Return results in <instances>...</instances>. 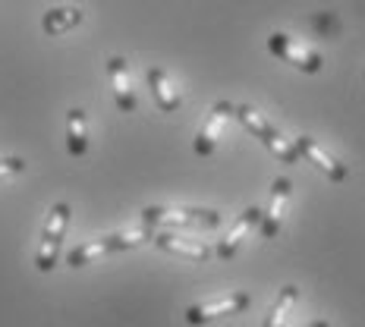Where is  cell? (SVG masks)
Listing matches in <instances>:
<instances>
[{
	"instance_id": "1",
	"label": "cell",
	"mask_w": 365,
	"mask_h": 327,
	"mask_svg": "<svg viewBox=\"0 0 365 327\" xmlns=\"http://www.w3.org/2000/svg\"><path fill=\"white\" fill-rule=\"evenodd\" d=\"M233 117H237L280 164H299L302 161L299 151H296V145H293V139H287V135L280 133L264 113H258L255 108H249V104H233Z\"/></svg>"
},
{
	"instance_id": "2",
	"label": "cell",
	"mask_w": 365,
	"mask_h": 327,
	"mask_svg": "<svg viewBox=\"0 0 365 327\" xmlns=\"http://www.w3.org/2000/svg\"><path fill=\"white\" fill-rule=\"evenodd\" d=\"M217 211L208 208H180V204H148L142 208L145 227H180V230H215L220 227Z\"/></svg>"
},
{
	"instance_id": "3",
	"label": "cell",
	"mask_w": 365,
	"mask_h": 327,
	"mask_svg": "<svg viewBox=\"0 0 365 327\" xmlns=\"http://www.w3.org/2000/svg\"><path fill=\"white\" fill-rule=\"evenodd\" d=\"M70 214L73 208L66 202H57L48 211V220H44V230H41V246L35 252V268L41 274H51L57 268L60 249H63V239H66V227H70Z\"/></svg>"
},
{
	"instance_id": "4",
	"label": "cell",
	"mask_w": 365,
	"mask_h": 327,
	"mask_svg": "<svg viewBox=\"0 0 365 327\" xmlns=\"http://www.w3.org/2000/svg\"><path fill=\"white\" fill-rule=\"evenodd\" d=\"M148 237L145 233H110V237H98V239H88L82 246H76L70 255H66V264L70 268H86V264L98 261L101 255H110V252H129V249H139Z\"/></svg>"
},
{
	"instance_id": "5",
	"label": "cell",
	"mask_w": 365,
	"mask_h": 327,
	"mask_svg": "<svg viewBox=\"0 0 365 327\" xmlns=\"http://www.w3.org/2000/svg\"><path fill=\"white\" fill-rule=\"evenodd\" d=\"M268 51L280 60V63H290L293 70H299V73L318 76V73L324 70V57L318 54V51L306 48L302 41L290 38L287 32H271V38H268Z\"/></svg>"
},
{
	"instance_id": "6",
	"label": "cell",
	"mask_w": 365,
	"mask_h": 327,
	"mask_svg": "<svg viewBox=\"0 0 365 327\" xmlns=\"http://www.w3.org/2000/svg\"><path fill=\"white\" fill-rule=\"evenodd\" d=\"M249 293H227L220 299H211V302H202V306H189L186 308V324L199 327V324H208V321H217V318H230V315H240V311L249 308Z\"/></svg>"
},
{
	"instance_id": "7",
	"label": "cell",
	"mask_w": 365,
	"mask_h": 327,
	"mask_svg": "<svg viewBox=\"0 0 365 327\" xmlns=\"http://www.w3.org/2000/svg\"><path fill=\"white\" fill-rule=\"evenodd\" d=\"M290 195H293V182L287 177H277L271 182V195H268V208L262 211V220H258V230H262L264 239H274L284 227V211L290 204Z\"/></svg>"
},
{
	"instance_id": "8",
	"label": "cell",
	"mask_w": 365,
	"mask_h": 327,
	"mask_svg": "<svg viewBox=\"0 0 365 327\" xmlns=\"http://www.w3.org/2000/svg\"><path fill=\"white\" fill-rule=\"evenodd\" d=\"M233 117V101H217L208 108V117H205V123L199 129V135H195L192 148L199 157H211L217 151V139L220 133H224V123Z\"/></svg>"
},
{
	"instance_id": "9",
	"label": "cell",
	"mask_w": 365,
	"mask_h": 327,
	"mask_svg": "<svg viewBox=\"0 0 365 327\" xmlns=\"http://www.w3.org/2000/svg\"><path fill=\"white\" fill-rule=\"evenodd\" d=\"M293 145H296V151H299L302 161L312 164L315 170H322L331 182H344L349 177V167L340 164L334 155H328V151H324L315 139H312V135H299V139H293Z\"/></svg>"
},
{
	"instance_id": "10",
	"label": "cell",
	"mask_w": 365,
	"mask_h": 327,
	"mask_svg": "<svg viewBox=\"0 0 365 327\" xmlns=\"http://www.w3.org/2000/svg\"><path fill=\"white\" fill-rule=\"evenodd\" d=\"M108 79H110L117 108L123 113L139 110V95H135V88H133V76H129V66L123 57H108Z\"/></svg>"
},
{
	"instance_id": "11",
	"label": "cell",
	"mask_w": 365,
	"mask_h": 327,
	"mask_svg": "<svg viewBox=\"0 0 365 327\" xmlns=\"http://www.w3.org/2000/svg\"><path fill=\"white\" fill-rule=\"evenodd\" d=\"M148 79V88H151V98H155V104L161 108L164 113H177L182 108V95L180 88L173 85V79L167 76L161 66H151V70L145 73Z\"/></svg>"
},
{
	"instance_id": "12",
	"label": "cell",
	"mask_w": 365,
	"mask_h": 327,
	"mask_svg": "<svg viewBox=\"0 0 365 327\" xmlns=\"http://www.w3.org/2000/svg\"><path fill=\"white\" fill-rule=\"evenodd\" d=\"M258 220H262V208H255V204H252V208L242 211V214L237 217V224L230 227V233L217 242V258H233V255H237L240 246H242V239H246L249 233L258 227Z\"/></svg>"
},
{
	"instance_id": "13",
	"label": "cell",
	"mask_w": 365,
	"mask_h": 327,
	"mask_svg": "<svg viewBox=\"0 0 365 327\" xmlns=\"http://www.w3.org/2000/svg\"><path fill=\"white\" fill-rule=\"evenodd\" d=\"M155 242V249H161L167 255H177V258H189V261H208L211 249L205 246L199 239H182V237H173V233H158V237H151Z\"/></svg>"
},
{
	"instance_id": "14",
	"label": "cell",
	"mask_w": 365,
	"mask_h": 327,
	"mask_svg": "<svg viewBox=\"0 0 365 327\" xmlns=\"http://www.w3.org/2000/svg\"><path fill=\"white\" fill-rule=\"evenodd\" d=\"M91 148V135H88V117L82 108H73L66 113V151L73 157H86Z\"/></svg>"
},
{
	"instance_id": "15",
	"label": "cell",
	"mask_w": 365,
	"mask_h": 327,
	"mask_svg": "<svg viewBox=\"0 0 365 327\" xmlns=\"http://www.w3.org/2000/svg\"><path fill=\"white\" fill-rule=\"evenodd\" d=\"M82 10L79 6H54V10H48L41 16V28L48 38H57V35H66L73 32V28L82 26Z\"/></svg>"
},
{
	"instance_id": "16",
	"label": "cell",
	"mask_w": 365,
	"mask_h": 327,
	"mask_svg": "<svg viewBox=\"0 0 365 327\" xmlns=\"http://www.w3.org/2000/svg\"><path fill=\"white\" fill-rule=\"evenodd\" d=\"M296 299H299V286L287 284L284 290H280L277 299H274V306H271V311H268V318H264L262 327H284L287 318H290V308H293Z\"/></svg>"
},
{
	"instance_id": "17",
	"label": "cell",
	"mask_w": 365,
	"mask_h": 327,
	"mask_svg": "<svg viewBox=\"0 0 365 327\" xmlns=\"http://www.w3.org/2000/svg\"><path fill=\"white\" fill-rule=\"evenodd\" d=\"M22 170H26V161H22V157H0V180H10Z\"/></svg>"
},
{
	"instance_id": "18",
	"label": "cell",
	"mask_w": 365,
	"mask_h": 327,
	"mask_svg": "<svg viewBox=\"0 0 365 327\" xmlns=\"http://www.w3.org/2000/svg\"><path fill=\"white\" fill-rule=\"evenodd\" d=\"M306 327H331V324L324 321V318H318V321H312V324H306Z\"/></svg>"
}]
</instances>
